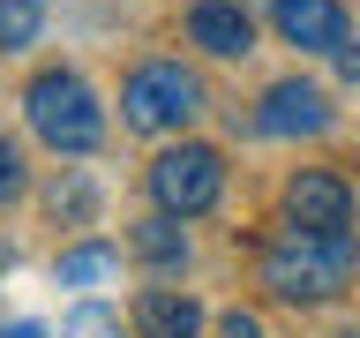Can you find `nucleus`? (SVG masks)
<instances>
[{
  "label": "nucleus",
  "mask_w": 360,
  "mask_h": 338,
  "mask_svg": "<svg viewBox=\"0 0 360 338\" xmlns=\"http://www.w3.org/2000/svg\"><path fill=\"white\" fill-rule=\"evenodd\" d=\"M135 256H150V263H180V256H188V241H180L173 211H165V218H143V225H135Z\"/></svg>",
  "instance_id": "9b49d317"
},
{
  "label": "nucleus",
  "mask_w": 360,
  "mask_h": 338,
  "mask_svg": "<svg viewBox=\"0 0 360 338\" xmlns=\"http://www.w3.org/2000/svg\"><path fill=\"white\" fill-rule=\"evenodd\" d=\"M15 188H22V151L8 143V135H0V203L15 196Z\"/></svg>",
  "instance_id": "ddd939ff"
},
{
  "label": "nucleus",
  "mask_w": 360,
  "mask_h": 338,
  "mask_svg": "<svg viewBox=\"0 0 360 338\" xmlns=\"http://www.w3.org/2000/svg\"><path fill=\"white\" fill-rule=\"evenodd\" d=\"M255 128H263V135H323V128H330V98H323L315 83H270Z\"/></svg>",
  "instance_id": "0eeeda50"
},
{
  "label": "nucleus",
  "mask_w": 360,
  "mask_h": 338,
  "mask_svg": "<svg viewBox=\"0 0 360 338\" xmlns=\"http://www.w3.org/2000/svg\"><path fill=\"white\" fill-rule=\"evenodd\" d=\"M225 338H263V323H255V315H240V308H233V315H225Z\"/></svg>",
  "instance_id": "2eb2a0df"
},
{
  "label": "nucleus",
  "mask_w": 360,
  "mask_h": 338,
  "mask_svg": "<svg viewBox=\"0 0 360 338\" xmlns=\"http://www.w3.org/2000/svg\"><path fill=\"white\" fill-rule=\"evenodd\" d=\"M150 196H158V211H173V218H202V211L225 196V158L210 151V143L158 151L150 158Z\"/></svg>",
  "instance_id": "20e7f679"
},
{
  "label": "nucleus",
  "mask_w": 360,
  "mask_h": 338,
  "mask_svg": "<svg viewBox=\"0 0 360 338\" xmlns=\"http://www.w3.org/2000/svg\"><path fill=\"white\" fill-rule=\"evenodd\" d=\"M112 338H120V331H112Z\"/></svg>",
  "instance_id": "6ab92c4d"
},
{
  "label": "nucleus",
  "mask_w": 360,
  "mask_h": 338,
  "mask_svg": "<svg viewBox=\"0 0 360 338\" xmlns=\"http://www.w3.org/2000/svg\"><path fill=\"white\" fill-rule=\"evenodd\" d=\"M135 338H202V308L173 286H150L135 301Z\"/></svg>",
  "instance_id": "1a4fd4ad"
},
{
  "label": "nucleus",
  "mask_w": 360,
  "mask_h": 338,
  "mask_svg": "<svg viewBox=\"0 0 360 338\" xmlns=\"http://www.w3.org/2000/svg\"><path fill=\"white\" fill-rule=\"evenodd\" d=\"M285 225H308V233H353V188H345L338 173L285 180Z\"/></svg>",
  "instance_id": "39448f33"
},
{
  "label": "nucleus",
  "mask_w": 360,
  "mask_h": 338,
  "mask_svg": "<svg viewBox=\"0 0 360 338\" xmlns=\"http://www.w3.org/2000/svg\"><path fill=\"white\" fill-rule=\"evenodd\" d=\"M120 106H128V128L173 135V128H188V120L202 113V83L180 61H143L128 75V90H120Z\"/></svg>",
  "instance_id": "7ed1b4c3"
},
{
  "label": "nucleus",
  "mask_w": 360,
  "mask_h": 338,
  "mask_svg": "<svg viewBox=\"0 0 360 338\" xmlns=\"http://www.w3.org/2000/svg\"><path fill=\"white\" fill-rule=\"evenodd\" d=\"M270 23L300 53H338L345 45V8L338 0H270Z\"/></svg>",
  "instance_id": "423d86ee"
},
{
  "label": "nucleus",
  "mask_w": 360,
  "mask_h": 338,
  "mask_svg": "<svg viewBox=\"0 0 360 338\" xmlns=\"http://www.w3.org/2000/svg\"><path fill=\"white\" fill-rule=\"evenodd\" d=\"M338 68H345V83H360V45H353V38L338 45Z\"/></svg>",
  "instance_id": "dca6fc26"
},
{
  "label": "nucleus",
  "mask_w": 360,
  "mask_h": 338,
  "mask_svg": "<svg viewBox=\"0 0 360 338\" xmlns=\"http://www.w3.org/2000/svg\"><path fill=\"white\" fill-rule=\"evenodd\" d=\"M345 338H360V331H345Z\"/></svg>",
  "instance_id": "a211bd4d"
},
{
  "label": "nucleus",
  "mask_w": 360,
  "mask_h": 338,
  "mask_svg": "<svg viewBox=\"0 0 360 338\" xmlns=\"http://www.w3.org/2000/svg\"><path fill=\"white\" fill-rule=\"evenodd\" d=\"M360 270V241L353 233H308V225H285L278 241L263 248V286L278 301H338Z\"/></svg>",
  "instance_id": "f257e3e1"
},
{
  "label": "nucleus",
  "mask_w": 360,
  "mask_h": 338,
  "mask_svg": "<svg viewBox=\"0 0 360 338\" xmlns=\"http://www.w3.org/2000/svg\"><path fill=\"white\" fill-rule=\"evenodd\" d=\"M0 338H45L38 323H0Z\"/></svg>",
  "instance_id": "f3484780"
},
{
  "label": "nucleus",
  "mask_w": 360,
  "mask_h": 338,
  "mask_svg": "<svg viewBox=\"0 0 360 338\" xmlns=\"http://www.w3.org/2000/svg\"><path fill=\"white\" fill-rule=\"evenodd\" d=\"M188 38L202 53H218V61H240V53H255V23H248L240 0H195L188 8Z\"/></svg>",
  "instance_id": "6e6552de"
},
{
  "label": "nucleus",
  "mask_w": 360,
  "mask_h": 338,
  "mask_svg": "<svg viewBox=\"0 0 360 338\" xmlns=\"http://www.w3.org/2000/svg\"><path fill=\"white\" fill-rule=\"evenodd\" d=\"M38 30H45V0H0V53H22Z\"/></svg>",
  "instance_id": "9d476101"
},
{
  "label": "nucleus",
  "mask_w": 360,
  "mask_h": 338,
  "mask_svg": "<svg viewBox=\"0 0 360 338\" xmlns=\"http://www.w3.org/2000/svg\"><path fill=\"white\" fill-rule=\"evenodd\" d=\"M112 270H120V256H112V248H68L60 256V286H98V278H112Z\"/></svg>",
  "instance_id": "f8f14e48"
},
{
  "label": "nucleus",
  "mask_w": 360,
  "mask_h": 338,
  "mask_svg": "<svg viewBox=\"0 0 360 338\" xmlns=\"http://www.w3.org/2000/svg\"><path fill=\"white\" fill-rule=\"evenodd\" d=\"M53 211H90V188H83V180H68V188H53Z\"/></svg>",
  "instance_id": "4468645a"
},
{
  "label": "nucleus",
  "mask_w": 360,
  "mask_h": 338,
  "mask_svg": "<svg viewBox=\"0 0 360 338\" xmlns=\"http://www.w3.org/2000/svg\"><path fill=\"white\" fill-rule=\"evenodd\" d=\"M22 113H30L38 143H53V151H68V158L98 151V135H105V113H98L90 83H83V75H68V68H45L38 83L22 90Z\"/></svg>",
  "instance_id": "f03ea898"
}]
</instances>
